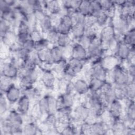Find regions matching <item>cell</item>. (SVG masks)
Instances as JSON below:
<instances>
[{
	"label": "cell",
	"instance_id": "6da1fadb",
	"mask_svg": "<svg viewBox=\"0 0 135 135\" xmlns=\"http://www.w3.org/2000/svg\"><path fill=\"white\" fill-rule=\"evenodd\" d=\"M106 81L115 86H125L130 82L135 81L131 79L122 63H119L112 69L108 70Z\"/></svg>",
	"mask_w": 135,
	"mask_h": 135
},
{
	"label": "cell",
	"instance_id": "7a4b0ae2",
	"mask_svg": "<svg viewBox=\"0 0 135 135\" xmlns=\"http://www.w3.org/2000/svg\"><path fill=\"white\" fill-rule=\"evenodd\" d=\"M90 115L89 107L83 103H77L73 108L71 122L79 126L85 121Z\"/></svg>",
	"mask_w": 135,
	"mask_h": 135
},
{
	"label": "cell",
	"instance_id": "3957f363",
	"mask_svg": "<svg viewBox=\"0 0 135 135\" xmlns=\"http://www.w3.org/2000/svg\"><path fill=\"white\" fill-rule=\"evenodd\" d=\"M111 24H112L115 34L123 36L130 28L131 26L129 21V16L122 14L115 15L111 18Z\"/></svg>",
	"mask_w": 135,
	"mask_h": 135
},
{
	"label": "cell",
	"instance_id": "277c9868",
	"mask_svg": "<svg viewBox=\"0 0 135 135\" xmlns=\"http://www.w3.org/2000/svg\"><path fill=\"white\" fill-rule=\"evenodd\" d=\"M41 69V73L39 82L44 87L45 90L51 91L55 90L57 76L51 69Z\"/></svg>",
	"mask_w": 135,
	"mask_h": 135
},
{
	"label": "cell",
	"instance_id": "5b68a950",
	"mask_svg": "<svg viewBox=\"0 0 135 135\" xmlns=\"http://www.w3.org/2000/svg\"><path fill=\"white\" fill-rule=\"evenodd\" d=\"M86 50L88 62L94 59L101 57L105 54V51L102 47L101 43L98 36L92 39Z\"/></svg>",
	"mask_w": 135,
	"mask_h": 135
},
{
	"label": "cell",
	"instance_id": "8992f818",
	"mask_svg": "<svg viewBox=\"0 0 135 135\" xmlns=\"http://www.w3.org/2000/svg\"><path fill=\"white\" fill-rule=\"evenodd\" d=\"M8 59H1V75L15 81L18 79L20 70L13 65Z\"/></svg>",
	"mask_w": 135,
	"mask_h": 135
},
{
	"label": "cell",
	"instance_id": "52a82bcc",
	"mask_svg": "<svg viewBox=\"0 0 135 135\" xmlns=\"http://www.w3.org/2000/svg\"><path fill=\"white\" fill-rule=\"evenodd\" d=\"M99 93L107 107L116 99L114 86L112 83L108 81H105Z\"/></svg>",
	"mask_w": 135,
	"mask_h": 135
},
{
	"label": "cell",
	"instance_id": "ba28073f",
	"mask_svg": "<svg viewBox=\"0 0 135 135\" xmlns=\"http://www.w3.org/2000/svg\"><path fill=\"white\" fill-rule=\"evenodd\" d=\"M133 50H135L134 48H131L122 41H120L117 43L113 54L119 59L121 63H123Z\"/></svg>",
	"mask_w": 135,
	"mask_h": 135
},
{
	"label": "cell",
	"instance_id": "9c48e42d",
	"mask_svg": "<svg viewBox=\"0 0 135 135\" xmlns=\"http://www.w3.org/2000/svg\"><path fill=\"white\" fill-rule=\"evenodd\" d=\"M4 94L11 106L15 105L22 95V89L14 82L5 91Z\"/></svg>",
	"mask_w": 135,
	"mask_h": 135
},
{
	"label": "cell",
	"instance_id": "30bf717a",
	"mask_svg": "<svg viewBox=\"0 0 135 135\" xmlns=\"http://www.w3.org/2000/svg\"><path fill=\"white\" fill-rule=\"evenodd\" d=\"M12 126H23L24 124L23 116L14 108H11L7 113L4 116Z\"/></svg>",
	"mask_w": 135,
	"mask_h": 135
},
{
	"label": "cell",
	"instance_id": "8fae6325",
	"mask_svg": "<svg viewBox=\"0 0 135 135\" xmlns=\"http://www.w3.org/2000/svg\"><path fill=\"white\" fill-rule=\"evenodd\" d=\"M74 25L73 18L71 16L65 14L61 17L59 24L55 27L59 34H69Z\"/></svg>",
	"mask_w": 135,
	"mask_h": 135
},
{
	"label": "cell",
	"instance_id": "7c38bea8",
	"mask_svg": "<svg viewBox=\"0 0 135 135\" xmlns=\"http://www.w3.org/2000/svg\"><path fill=\"white\" fill-rule=\"evenodd\" d=\"M107 110L113 119H120L122 117L124 111L123 102L115 99L107 106Z\"/></svg>",
	"mask_w": 135,
	"mask_h": 135
},
{
	"label": "cell",
	"instance_id": "4fadbf2b",
	"mask_svg": "<svg viewBox=\"0 0 135 135\" xmlns=\"http://www.w3.org/2000/svg\"><path fill=\"white\" fill-rule=\"evenodd\" d=\"M75 94L79 96L87 94L90 91L88 81L83 76H77L73 81Z\"/></svg>",
	"mask_w": 135,
	"mask_h": 135
},
{
	"label": "cell",
	"instance_id": "5bb4252c",
	"mask_svg": "<svg viewBox=\"0 0 135 135\" xmlns=\"http://www.w3.org/2000/svg\"><path fill=\"white\" fill-rule=\"evenodd\" d=\"M56 97L57 99L59 107H68L73 108L77 102L78 95L76 94H71L62 92L59 93Z\"/></svg>",
	"mask_w": 135,
	"mask_h": 135
},
{
	"label": "cell",
	"instance_id": "9a60e30c",
	"mask_svg": "<svg viewBox=\"0 0 135 135\" xmlns=\"http://www.w3.org/2000/svg\"><path fill=\"white\" fill-rule=\"evenodd\" d=\"M32 103L33 102L30 98L22 94L15 104V108L21 114L24 115L30 113Z\"/></svg>",
	"mask_w": 135,
	"mask_h": 135
},
{
	"label": "cell",
	"instance_id": "2e32d148",
	"mask_svg": "<svg viewBox=\"0 0 135 135\" xmlns=\"http://www.w3.org/2000/svg\"><path fill=\"white\" fill-rule=\"evenodd\" d=\"M110 128V125L101 118L91 124V133L93 135H104Z\"/></svg>",
	"mask_w": 135,
	"mask_h": 135
},
{
	"label": "cell",
	"instance_id": "e0dca14e",
	"mask_svg": "<svg viewBox=\"0 0 135 135\" xmlns=\"http://www.w3.org/2000/svg\"><path fill=\"white\" fill-rule=\"evenodd\" d=\"M71 57L75 58L88 63L86 49L77 42H74L73 43Z\"/></svg>",
	"mask_w": 135,
	"mask_h": 135
},
{
	"label": "cell",
	"instance_id": "ac0fdd59",
	"mask_svg": "<svg viewBox=\"0 0 135 135\" xmlns=\"http://www.w3.org/2000/svg\"><path fill=\"white\" fill-rule=\"evenodd\" d=\"M110 127L112 131L113 134H126L128 126L121 118L113 119Z\"/></svg>",
	"mask_w": 135,
	"mask_h": 135
},
{
	"label": "cell",
	"instance_id": "d6986e66",
	"mask_svg": "<svg viewBox=\"0 0 135 135\" xmlns=\"http://www.w3.org/2000/svg\"><path fill=\"white\" fill-rule=\"evenodd\" d=\"M43 6L45 11L48 14H58L59 15L61 9V4L60 1H43Z\"/></svg>",
	"mask_w": 135,
	"mask_h": 135
},
{
	"label": "cell",
	"instance_id": "ffe728a7",
	"mask_svg": "<svg viewBox=\"0 0 135 135\" xmlns=\"http://www.w3.org/2000/svg\"><path fill=\"white\" fill-rule=\"evenodd\" d=\"M101 63L107 70H110L118 64L121 63L119 59L112 54H106L103 55L102 57Z\"/></svg>",
	"mask_w": 135,
	"mask_h": 135
},
{
	"label": "cell",
	"instance_id": "44dd1931",
	"mask_svg": "<svg viewBox=\"0 0 135 135\" xmlns=\"http://www.w3.org/2000/svg\"><path fill=\"white\" fill-rule=\"evenodd\" d=\"M92 17L94 20L95 25L100 29L109 24L112 18L107 13L103 11Z\"/></svg>",
	"mask_w": 135,
	"mask_h": 135
},
{
	"label": "cell",
	"instance_id": "7402d4cb",
	"mask_svg": "<svg viewBox=\"0 0 135 135\" xmlns=\"http://www.w3.org/2000/svg\"><path fill=\"white\" fill-rule=\"evenodd\" d=\"M67 61L68 66L76 73L78 76L81 74L85 65L88 63L73 57H70Z\"/></svg>",
	"mask_w": 135,
	"mask_h": 135
},
{
	"label": "cell",
	"instance_id": "603a6c76",
	"mask_svg": "<svg viewBox=\"0 0 135 135\" xmlns=\"http://www.w3.org/2000/svg\"><path fill=\"white\" fill-rule=\"evenodd\" d=\"M38 122H31L24 123L23 126V134L34 135L42 134L38 125Z\"/></svg>",
	"mask_w": 135,
	"mask_h": 135
},
{
	"label": "cell",
	"instance_id": "cb8c5ba5",
	"mask_svg": "<svg viewBox=\"0 0 135 135\" xmlns=\"http://www.w3.org/2000/svg\"><path fill=\"white\" fill-rule=\"evenodd\" d=\"M38 28L44 35L49 31L54 28L49 14L45 15L38 22Z\"/></svg>",
	"mask_w": 135,
	"mask_h": 135
},
{
	"label": "cell",
	"instance_id": "d4e9b609",
	"mask_svg": "<svg viewBox=\"0 0 135 135\" xmlns=\"http://www.w3.org/2000/svg\"><path fill=\"white\" fill-rule=\"evenodd\" d=\"M17 42V34L14 30H11L2 36H1V43L10 46Z\"/></svg>",
	"mask_w": 135,
	"mask_h": 135
},
{
	"label": "cell",
	"instance_id": "484cf974",
	"mask_svg": "<svg viewBox=\"0 0 135 135\" xmlns=\"http://www.w3.org/2000/svg\"><path fill=\"white\" fill-rule=\"evenodd\" d=\"M50 50L51 58L54 64L65 59L62 47L57 45H53L51 46Z\"/></svg>",
	"mask_w": 135,
	"mask_h": 135
},
{
	"label": "cell",
	"instance_id": "4316f807",
	"mask_svg": "<svg viewBox=\"0 0 135 135\" xmlns=\"http://www.w3.org/2000/svg\"><path fill=\"white\" fill-rule=\"evenodd\" d=\"M36 102L42 119L44 116L49 113L48 101L46 93L44 94Z\"/></svg>",
	"mask_w": 135,
	"mask_h": 135
},
{
	"label": "cell",
	"instance_id": "83f0119b",
	"mask_svg": "<svg viewBox=\"0 0 135 135\" xmlns=\"http://www.w3.org/2000/svg\"><path fill=\"white\" fill-rule=\"evenodd\" d=\"M122 41L131 48L135 49V27L130 28L123 35Z\"/></svg>",
	"mask_w": 135,
	"mask_h": 135
},
{
	"label": "cell",
	"instance_id": "f1b7e54d",
	"mask_svg": "<svg viewBox=\"0 0 135 135\" xmlns=\"http://www.w3.org/2000/svg\"><path fill=\"white\" fill-rule=\"evenodd\" d=\"M85 26L80 24H74L70 33L73 41L76 42L80 37L83 36L85 34Z\"/></svg>",
	"mask_w": 135,
	"mask_h": 135
},
{
	"label": "cell",
	"instance_id": "f546056e",
	"mask_svg": "<svg viewBox=\"0 0 135 135\" xmlns=\"http://www.w3.org/2000/svg\"><path fill=\"white\" fill-rule=\"evenodd\" d=\"M88 81L89 85V91L91 92H99L105 82L104 80L94 77L90 78Z\"/></svg>",
	"mask_w": 135,
	"mask_h": 135
},
{
	"label": "cell",
	"instance_id": "4dcf8cb0",
	"mask_svg": "<svg viewBox=\"0 0 135 135\" xmlns=\"http://www.w3.org/2000/svg\"><path fill=\"white\" fill-rule=\"evenodd\" d=\"M46 95L47 97L49 113H56L59 107L57 97L51 93H47Z\"/></svg>",
	"mask_w": 135,
	"mask_h": 135
},
{
	"label": "cell",
	"instance_id": "1f68e13d",
	"mask_svg": "<svg viewBox=\"0 0 135 135\" xmlns=\"http://www.w3.org/2000/svg\"><path fill=\"white\" fill-rule=\"evenodd\" d=\"M68 64V61L66 59H64L59 62L54 63L51 70L55 74L57 77H60L62 75L63 72L64 71Z\"/></svg>",
	"mask_w": 135,
	"mask_h": 135
},
{
	"label": "cell",
	"instance_id": "d6a6232c",
	"mask_svg": "<svg viewBox=\"0 0 135 135\" xmlns=\"http://www.w3.org/2000/svg\"><path fill=\"white\" fill-rule=\"evenodd\" d=\"M73 42L74 41L70 34H60L56 45H58L61 47H64L73 44Z\"/></svg>",
	"mask_w": 135,
	"mask_h": 135
},
{
	"label": "cell",
	"instance_id": "836d02e7",
	"mask_svg": "<svg viewBox=\"0 0 135 135\" xmlns=\"http://www.w3.org/2000/svg\"><path fill=\"white\" fill-rule=\"evenodd\" d=\"M11 105L8 102L4 93H0V114L1 116L5 115L11 108Z\"/></svg>",
	"mask_w": 135,
	"mask_h": 135
},
{
	"label": "cell",
	"instance_id": "e575fe53",
	"mask_svg": "<svg viewBox=\"0 0 135 135\" xmlns=\"http://www.w3.org/2000/svg\"><path fill=\"white\" fill-rule=\"evenodd\" d=\"M80 13L84 16L88 17L91 16V1L89 0H81L80 6L78 9Z\"/></svg>",
	"mask_w": 135,
	"mask_h": 135
},
{
	"label": "cell",
	"instance_id": "d590c367",
	"mask_svg": "<svg viewBox=\"0 0 135 135\" xmlns=\"http://www.w3.org/2000/svg\"><path fill=\"white\" fill-rule=\"evenodd\" d=\"M59 34H60L57 31V30L54 27L45 34V37L50 43L51 45H56L59 36Z\"/></svg>",
	"mask_w": 135,
	"mask_h": 135
},
{
	"label": "cell",
	"instance_id": "8d00e7d4",
	"mask_svg": "<svg viewBox=\"0 0 135 135\" xmlns=\"http://www.w3.org/2000/svg\"><path fill=\"white\" fill-rule=\"evenodd\" d=\"M15 82L13 80L1 75L0 76V90L1 92L5 93L9 87Z\"/></svg>",
	"mask_w": 135,
	"mask_h": 135
},
{
	"label": "cell",
	"instance_id": "74e56055",
	"mask_svg": "<svg viewBox=\"0 0 135 135\" xmlns=\"http://www.w3.org/2000/svg\"><path fill=\"white\" fill-rule=\"evenodd\" d=\"M72 17L73 18L74 24L82 25L85 26H86L87 17L80 13L79 11L75 12Z\"/></svg>",
	"mask_w": 135,
	"mask_h": 135
},
{
	"label": "cell",
	"instance_id": "f35d334b",
	"mask_svg": "<svg viewBox=\"0 0 135 135\" xmlns=\"http://www.w3.org/2000/svg\"><path fill=\"white\" fill-rule=\"evenodd\" d=\"M127 99L134 100L135 97V81L130 82L125 86Z\"/></svg>",
	"mask_w": 135,
	"mask_h": 135
},
{
	"label": "cell",
	"instance_id": "ab89813d",
	"mask_svg": "<svg viewBox=\"0 0 135 135\" xmlns=\"http://www.w3.org/2000/svg\"><path fill=\"white\" fill-rule=\"evenodd\" d=\"M51 44L44 37L42 39L35 42V51H38L42 50L49 49L51 47Z\"/></svg>",
	"mask_w": 135,
	"mask_h": 135
},
{
	"label": "cell",
	"instance_id": "60d3db41",
	"mask_svg": "<svg viewBox=\"0 0 135 135\" xmlns=\"http://www.w3.org/2000/svg\"><path fill=\"white\" fill-rule=\"evenodd\" d=\"M125 86H114L116 99L119 100L122 102L127 99Z\"/></svg>",
	"mask_w": 135,
	"mask_h": 135
},
{
	"label": "cell",
	"instance_id": "b9f144b4",
	"mask_svg": "<svg viewBox=\"0 0 135 135\" xmlns=\"http://www.w3.org/2000/svg\"><path fill=\"white\" fill-rule=\"evenodd\" d=\"M12 30L11 23L6 20L1 18L0 20V35L2 36L7 32Z\"/></svg>",
	"mask_w": 135,
	"mask_h": 135
},
{
	"label": "cell",
	"instance_id": "7bdbcfd3",
	"mask_svg": "<svg viewBox=\"0 0 135 135\" xmlns=\"http://www.w3.org/2000/svg\"><path fill=\"white\" fill-rule=\"evenodd\" d=\"M91 124L86 121L82 122L79 126V134H90Z\"/></svg>",
	"mask_w": 135,
	"mask_h": 135
},
{
	"label": "cell",
	"instance_id": "ee69618b",
	"mask_svg": "<svg viewBox=\"0 0 135 135\" xmlns=\"http://www.w3.org/2000/svg\"><path fill=\"white\" fill-rule=\"evenodd\" d=\"M91 16H93L102 11L99 1H91Z\"/></svg>",
	"mask_w": 135,
	"mask_h": 135
},
{
	"label": "cell",
	"instance_id": "f6af8a7d",
	"mask_svg": "<svg viewBox=\"0 0 135 135\" xmlns=\"http://www.w3.org/2000/svg\"><path fill=\"white\" fill-rule=\"evenodd\" d=\"M44 37L45 35L42 33L38 27L31 31L30 37L35 42L38 41Z\"/></svg>",
	"mask_w": 135,
	"mask_h": 135
},
{
	"label": "cell",
	"instance_id": "bcb514c9",
	"mask_svg": "<svg viewBox=\"0 0 135 135\" xmlns=\"http://www.w3.org/2000/svg\"><path fill=\"white\" fill-rule=\"evenodd\" d=\"M36 68H37V66L35 64V63L29 57H28L23 61L22 68L21 70L28 71Z\"/></svg>",
	"mask_w": 135,
	"mask_h": 135
},
{
	"label": "cell",
	"instance_id": "7dc6e473",
	"mask_svg": "<svg viewBox=\"0 0 135 135\" xmlns=\"http://www.w3.org/2000/svg\"><path fill=\"white\" fill-rule=\"evenodd\" d=\"M13 7L7 2V0H0V12L1 14L10 12Z\"/></svg>",
	"mask_w": 135,
	"mask_h": 135
},
{
	"label": "cell",
	"instance_id": "c3c4849f",
	"mask_svg": "<svg viewBox=\"0 0 135 135\" xmlns=\"http://www.w3.org/2000/svg\"><path fill=\"white\" fill-rule=\"evenodd\" d=\"M91 41H92V38L89 36L84 34L83 36L80 37L76 41V42H77L78 43H79V44H80L81 45L85 47V49H87L88 47L89 46Z\"/></svg>",
	"mask_w": 135,
	"mask_h": 135
},
{
	"label": "cell",
	"instance_id": "681fc988",
	"mask_svg": "<svg viewBox=\"0 0 135 135\" xmlns=\"http://www.w3.org/2000/svg\"><path fill=\"white\" fill-rule=\"evenodd\" d=\"M21 46L29 52L35 51V41L31 38L26 40Z\"/></svg>",
	"mask_w": 135,
	"mask_h": 135
},
{
	"label": "cell",
	"instance_id": "f907efd6",
	"mask_svg": "<svg viewBox=\"0 0 135 135\" xmlns=\"http://www.w3.org/2000/svg\"><path fill=\"white\" fill-rule=\"evenodd\" d=\"M124 65L126 68L127 72L129 76L130 77L132 81H135V64H126Z\"/></svg>",
	"mask_w": 135,
	"mask_h": 135
}]
</instances>
